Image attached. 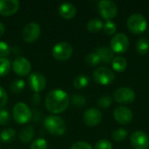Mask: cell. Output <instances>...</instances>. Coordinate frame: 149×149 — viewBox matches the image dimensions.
I'll return each instance as SVG.
<instances>
[{"label":"cell","instance_id":"6da1fadb","mask_svg":"<svg viewBox=\"0 0 149 149\" xmlns=\"http://www.w3.org/2000/svg\"><path fill=\"white\" fill-rule=\"evenodd\" d=\"M69 101V96L64 90L53 89L47 93L45 105L48 112L53 114H58L66 110Z\"/></svg>","mask_w":149,"mask_h":149},{"label":"cell","instance_id":"7a4b0ae2","mask_svg":"<svg viewBox=\"0 0 149 149\" xmlns=\"http://www.w3.org/2000/svg\"><path fill=\"white\" fill-rule=\"evenodd\" d=\"M44 127L52 135H63L66 131L65 120L57 115L47 116L44 120Z\"/></svg>","mask_w":149,"mask_h":149},{"label":"cell","instance_id":"3957f363","mask_svg":"<svg viewBox=\"0 0 149 149\" xmlns=\"http://www.w3.org/2000/svg\"><path fill=\"white\" fill-rule=\"evenodd\" d=\"M127 25L132 33L139 35L146 31L148 24L143 15L140 13H134L127 18Z\"/></svg>","mask_w":149,"mask_h":149},{"label":"cell","instance_id":"277c9868","mask_svg":"<svg viewBox=\"0 0 149 149\" xmlns=\"http://www.w3.org/2000/svg\"><path fill=\"white\" fill-rule=\"evenodd\" d=\"M12 115L15 121L18 124H25L32 118V113L30 107L24 102H18L13 107Z\"/></svg>","mask_w":149,"mask_h":149},{"label":"cell","instance_id":"5b68a950","mask_svg":"<svg viewBox=\"0 0 149 149\" xmlns=\"http://www.w3.org/2000/svg\"><path fill=\"white\" fill-rule=\"evenodd\" d=\"M93 79L100 85L107 86L113 83L115 79L114 72L108 67L101 66L94 70L93 72Z\"/></svg>","mask_w":149,"mask_h":149},{"label":"cell","instance_id":"8992f818","mask_svg":"<svg viewBox=\"0 0 149 149\" xmlns=\"http://www.w3.org/2000/svg\"><path fill=\"white\" fill-rule=\"evenodd\" d=\"M73 49L72 46L67 42H59L52 48V56L59 61H65L71 58Z\"/></svg>","mask_w":149,"mask_h":149},{"label":"cell","instance_id":"52a82bcc","mask_svg":"<svg viewBox=\"0 0 149 149\" xmlns=\"http://www.w3.org/2000/svg\"><path fill=\"white\" fill-rule=\"evenodd\" d=\"M99 11L103 18H105L107 21L112 20L117 15L118 9L117 5L114 2L111 0H101L99 2Z\"/></svg>","mask_w":149,"mask_h":149},{"label":"cell","instance_id":"ba28073f","mask_svg":"<svg viewBox=\"0 0 149 149\" xmlns=\"http://www.w3.org/2000/svg\"><path fill=\"white\" fill-rule=\"evenodd\" d=\"M110 46L113 52L124 53L129 47V38L125 33L115 34L111 39Z\"/></svg>","mask_w":149,"mask_h":149},{"label":"cell","instance_id":"9c48e42d","mask_svg":"<svg viewBox=\"0 0 149 149\" xmlns=\"http://www.w3.org/2000/svg\"><path fill=\"white\" fill-rule=\"evenodd\" d=\"M41 33V28L38 24L31 22L24 26L22 31V38L26 43H33L36 41Z\"/></svg>","mask_w":149,"mask_h":149},{"label":"cell","instance_id":"30bf717a","mask_svg":"<svg viewBox=\"0 0 149 149\" xmlns=\"http://www.w3.org/2000/svg\"><path fill=\"white\" fill-rule=\"evenodd\" d=\"M113 98L118 103L131 104L135 100V93L129 87H120L114 92Z\"/></svg>","mask_w":149,"mask_h":149},{"label":"cell","instance_id":"8fae6325","mask_svg":"<svg viewBox=\"0 0 149 149\" xmlns=\"http://www.w3.org/2000/svg\"><path fill=\"white\" fill-rule=\"evenodd\" d=\"M130 142L134 149H148L149 138L143 131H134L130 137Z\"/></svg>","mask_w":149,"mask_h":149},{"label":"cell","instance_id":"7c38bea8","mask_svg":"<svg viewBox=\"0 0 149 149\" xmlns=\"http://www.w3.org/2000/svg\"><path fill=\"white\" fill-rule=\"evenodd\" d=\"M11 66L14 72L19 76H26L31 70L30 61L24 57H17L12 62Z\"/></svg>","mask_w":149,"mask_h":149},{"label":"cell","instance_id":"4fadbf2b","mask_svg":"<svg viewBox=\"0 0 149 149\" xmlns=\"http://www.w3.org/2000/svg\"><path fill=\"white\" fill-rule=\"evenodd\" d=\"M28 85L33 92L40 93L46 86V79L43 74L39 72H32L28 77Z\"/></svg>","mask_w":149,"mask_h":149},{"label":"cell","instance_id":"5bb4252c","mask_svg":"<svg viewBox=\"0 0 149 149\" xmlns=\"http://www.w3.org/2000/svg\"><path fill=\"white\" fill-rule=\"evenodd\" d=\"M113 117L118 123H120L121 125H127L132 121L133 113L128 107L120 106L114 109Z\"/></svg>","mask_w":149,"mask_h":149},{"label":"cell","instance_id":"9a60e30c","mask_svg":"<svg viewBox=\"0 0 149 149\" xmlns=\"http://www.w3.org/2000/svg\"><path fill=\"white\" fill-rule=\"evenodd\" d=\"M102 120V113L97 108L87 109L83 114L84 123L88 127H95L100 123Z\"/></svg>","mask_w":149,"mask_h":149},{"label":"cell","instance_id":"2e32d148","mask_svg":"<svg viewBox=\"0 0 149 149\" xmlns=\"http://www.w3.org/2000/svg\"><path fill=\"white\" fill-rule=\"evenodd\" d=\"M20 3L17 0H0V14L4 17H10L15 14Z\"/></svg>","mask_w":149,"mask_h":149},{"label":"cell","instance_id":"e0dca14e","mask_svg":"<svg viewBox=\"0 0 149 149\" xmlns=\"http://www.w3.org/2000/svg\"><path fill=\"white\" fill-rule=\"evenodd\" d=\"M77 13V9L72 3H63L58 7V14L65 19L72 18Z\"/></svg>","mask_w":149,"mask_h":149},{"label":"cell","instance_id":"ac0fdd59","mask_svg":"<svg viewBox=\"0 0 149 149\" xmlns=\"http://www.w3.org/2000/svg\"><path fill=\"white\" fill-rule=\"evenodd\" d=\"M95 52L99 55L100 61L103 62L104 64H110L113 62L114 58V52L112 51L111 48L107 46L98 47Z\"/></svg>","mask_w":149,"mask_h":149},{"label":"cell","instance_id":"d6986e66","mask_svg":"<svg viewBox=\"0 0 149 149\" xmlns=\"http://www.w3.org/2000/svg\"><path fill=\"white\" fill-rule=\"evenodd\" d=\"M34 135V129L31 126H26L19 133V139L24 143L30 142Z\"/></svg>","mask_w":149,"mask_h":149},{"label":"cell","instance_id":"ffe728a7","mask_svg":"<svg viewBox=\"0 0 149 149\" xmlns=\"http://www.w3.org/2000/svg\"><path fill=\"white\" fill-rule=\"evenodd\" d=\"M136 51L141 55H145L149 52V40L146 38H141L135 44Z\"/></svg>","mask_w":149,"mask_h":149},{"label":"cell","instance_id":"44dd1931","mask_svg":"<svg viewBox=\"0 0 149 149\" xmlns=\"http://www.w3.org/2000/svg\"><path fill=\"white\" fill-rule=\"evenodd\" d=\"M112 65H113V70H115L116 72H121L126 70V68L127 66V62L124 57L118 56L113 58V60L112 62Z\"/></svg>","mask_w":149,"mask_h":149},{"label":"cell","instance_id":"7402d4cb","mask_svg":"<svg viewBox=\"0 0 149 149\" xmlns=\"http://www.w3.org/2000/svg\"><path fill=\"white\" fill-rule=\"evenodd\" d=\"M104 27V24L103 22L99 19V18H93V19H90L86 24V28L87 30L90 31V32H93V33H95V32H98L100 31H101Z\"/></svg>","mask_w":149,"mask_h":149},{"label":"cell","instance_id":"603a6c76","mask_svg":"<svg viewBox=\"0 0 149 149\" xmlns=\"http://www.w3.org/2000/svg\"><path fill=\"white\" fill-rule=\"evenodd\" d=\"M90 79L87 75L85 74H80L79 76H77L74 80H73V86L75 88L77 89H83L85 87H86L89 84Z\"/></svg>","mask_w":149,"mask_h":149},{"label":"cell","instance_id":"cb8c5ba5","mask_svg":"<svg viewBox=\"0 0 149 149\" xmlns=\"http://www.w3.org/2000/svg\"><path fill=\"white\" fill-rule=\"evenodd\" d=\"M15 137H16V131L12 128L3 129L0 134V140L5 143L12 142L14 141Z\"/></svg>","mask_w":149,"mask_h":149},{"label":"cell","instance_id":"d4e9b609","mask_svg":"<svg viewBox=\"0 0 149 149\" xmlns=\"http://www.w3.org/2000/svg\"><path fill=\"white\" fill-rule=\"evenodd\" d=\"M128 134H127V131L124 128H118L116 130H114L113 132V134H112V137H113V140L114 141H117V142H121L123 141H125L127 137Z\"/></svg>","mask_w":149,"mask_h":149},{"label":"cell","instance_id":"484cf974","mask_svg":"<svg viewBox=\"0 0 149 149\" xmlns=\"http://www.w3.org/2000/svg\"><path fill=\"white\" fill-rule=\"evenodd\" d=\"M11 63L6 58H0V77L7 75L10 70Z\"/></svg>","mask_w":149,"mask_h":149},{"label":"cell","instance_id":"4316f807","mask_svg":"<svg viewBox=\"0 0 149 149\" xmlns=\"http://www.w3.org/2000/svg\"><path fill=\"white\" fill-rule=\"evenodd\" d=\"M24 86H25V84H24V81L23 79H16L10 83V89L12 93H19L24 90Z\"/></svg>","mask_w":149,"mask_h":149},{"label":"cell","instance_id":"83f0119b","mask_svg":"<svg viewBox=\"0 0 149 149\" xmlns=\"http://www.w3.org/2000/svg\"><path fill=\"white\" fill-rule=\"evenodd\" d=\"M86 62L91 65V66H96L98 65L101 61H100V58L99 57V55L96 53V52H91V53H88L86 56Z\"/></svg>","mask_w":149,"mask_h":149},{"label":"cell","instance_id":"f1b7e54d","mask_svg":"<svg viewBox=\"0 0 149 149\" xmlns=\"http://www.w3.org/2000/svg\"><path fill=\"white\" fill-rule=\"evenodd\" d=\"M71 100H72V104L77 107H83L86 106V98L83 95H79V94L72 95L71 98Z\"/></svg>","mask_w":149,"mask_h":149},{"label":"cell","instance_id":"f546056e","mask_svg":"<svg viewBox=\"0 0 149 149\" xmlns=\"http://www.w3.org/2000/svg\"><path fill=\"white\" fill-rule=\"evenodd\" d=\"M113 103V100H112V97L111 96H108V95H106V96H103L101 98H100L97 101V105L99 107H101V108H108L109 107H111Z\"/></svg>","mask_w":149,"mask_h":149},{"label":"cell","instance_id":"4dcf8cb0","mask_svg":"<svg viewBox=\"0 0 149 149\" xmlns=\"http://www.w3.org/2000/svg\"><path fill=\"white\" fill-rule=\"evenodd\" d=\"M48 143L44 138L36 139L31 145V149H47Z\"/></svg>","mask_w":149,"mask_h":149},{"label":"cell","instance_id":"1f68e13d","mask_svg":"<svg viewBox=\"0 0 149 149\" xmlns=\"http://www.w3.org/2000/svg\"><path fill=\"white\" fill-rule=\"evenodd\" d=\"M103 30L107 35H113L116 31V24L112 20H108L104 24Z\"/></svg>","mask_w":149,"mask_h":149},{"label":"cell","instance_id":"d6a6232c","mask_svg":"<svg viewBox=\"0 0 149 149\" xmlns=\"http://www.w3.org/2000/svg\"><path fill=\"white\" fill-rule=\"evenodd\" d=\"M112 148H113L112 143H111L108 140H106V139L100 140V141L95 144V147H94V149H112Z\"/></svg>","mask_w":149,"mask_h":149},{"label":"cell","instance_id":"836d02e7","mask_svg":"<svg viewBox=\"0 0 149 149\" xmlns=\"http://www.w3.org/2000/svg\"><path fill=\"white\" fill-rule=\"evenodd\" d=\"M10 116L7 110L0 109V125H6L10 122Z\"/></svg>","mask_w":149,"mask_h":149},{"label":"cell","instance_id":"e575fe53","mask_svg":"<svg viewBox=\"0 0 149 149\" xmlns=\"http://www.w3.org/2000/svg\"><path fill=\"white\" fill-rule=\"evenodd\" d=\"M10 52V46L3 41H0V58H6Z\"/></svg>","mask_w":149,"mask_h":149},{"label":"cell","instance_id":"d590c367","mask_svg":"<svg viewBox=\"0 0 149 149\" xmlns=\"http://www.w3.org/2000/svg\"><path fill=\"white\" fill-rule=\"evenodd\" d=\"M7 101H8L7 93L2 86H0V109L5 107V105L7 104Z\"/></svg>","mask_w":149,"mask_h":149},{"label":"cell","instance_id":"8d00e7d4","mask_svg":"<svg viewBox=\"0 0 149 149\" xmlns=\"http://www.w3.org/2000/svg\"><path fill=\"white\" fill-rule=\"evenodd\" d=\"M70 149H93L92 146L85 141H78L74 143Z\"/></svg>","mask_w":149,"mask_h":149},{"label":"cell","instance_id":"74e56055","mask_svg":"<svg viewBox=\"0 0 149 149\" xmlns=\"http://www.w3.org/2000/svg\"><path fill=\"white\" fill-rule=\"evenodd\" d=\"M4 31H5V26L3 23L0 22V37L4 33Z\"/></svg>","mask_w":149,"mask_h":149},{"label":"cell","instance_id":"f35d334b","mask_svg":"<svg viewBox=\"0 0 149 149\" xmlns=\"http://www.w3.org/2000/svg\"><path fill=\"white\" fill-rule=\"evenodd\" d=\"M0 149H1V148H0Z\"/></svg>","mask_w":149,"mask_h":149}]
</instances>
